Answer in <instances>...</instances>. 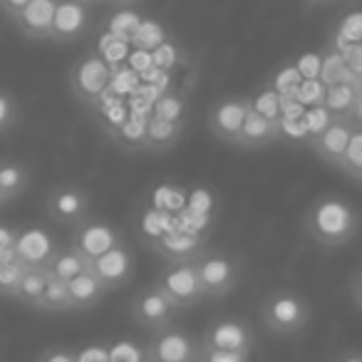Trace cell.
Instances as JSON below:
<instances>
[{
    "label": "cell",
    "mask_w": 362,
    "mask_h": 362,
    "mask_svg": "<svg viewBox=\"0 0 362 362\" xmlns=\"http://www.w3.org/2000/svg\"><path fill=\"white\" fill-rule=\"evenodd\" d=\"M362 228V214L340 194H320L303 216V233L313 246L337 251L355 241Z\"/></svg>",
    "instance_id": "6da1fadb"
},
{
    "label": "cell",
    "mask_w": 362,
    "mask_h": 362,
    "mask_svg": "<svg viewBox=\"0 0 362 362\" xmlns=\"http://www.w3.org/2000/svg\"><path fill=\"white\" fill-rule=\"evenodd\" d=\"M313 308L303 293L276 288L261 300V325L276 337H296L310 325Z\"/></svg>",
    "instance_id": "7a4b0ae2"
},
{
    "label": "cell",
    "mask_w": 362,
    "mask_h": 362,
    "mask_svg": "<svg viewBox=\"0 0 362 362\" xmlns=\"http://www.w3.org/2000/svg\"><path fill=\"white\" fill-rule=\"evenodd\" d=\"M112 82V67L100 52H85L80 55L70 67L67 75V87H70L72 97L82 102L85 107H95L97 102L105 97Z\"/></svg>",
    "instance_id": "3957f363"
},
{
    "label": "cell",
    "mask_w": 362,
    "mask_h": 362,
    "mask_svg": "<svg viewBox=\"0 0 362 362\" xmlns=\"http://www.w3.org/2000/svg\"><path fill=\"white\" fill-rule=\"evenodd\" d=\"M154 283L169 296V300L179 310H189V308L206 300L202 281H199L197 258H189V261H164V266L156 273Z\"/></svg>",
    "instance_id": "277c9868"
},
{
    "label": "cell",
    "mask_w": 362,
    "mask_h": 362,
    "mask_svg": "<svg viewBox=\"0 0 362 362\" xmlns=\"http://www.w3.org/2000/svg\"><path fill=\"white\" fill-rule=\"evenodd\" d=\"M197 271L202 281L204 296L209 298H226L241 286L243 266L233 253L226 251H206L204 248L197 256Z\"/></svg>",
    "instance_id": "5b68a950"
},
{
    "label": "cell",
    "mask_w": 362,
    "mask_h": 362,
    "mask_svg": "<svg viewBox=\"0 0 362 362\" xmlns=\"http://www.w3.org/2000/svg\"><path fill=\"white\" fill-rule=\"evenodd\" d=\"M202 337L192 335L179 325L151 332L144 347V362H199Z\"/></svg>",
    "instance_id": "8992f818"
},
{
    "label": "cell",
    "mask_w": 362,
    "mask_h": 362,
    "mask_svg": "<svg viewBox=\"0 0 362 362\" xmlns=\"http://www.w3.org/2000/svg\"><path fill=\"white\" fill-rule=\"evenodd\" d=\"M45 214L60 226H80L92 216V197L77 181H62L47 192Z\"/></svg>",
    "instance_id": "52a82bcc"
},
{
    "label": "cell",
    "mask_w": 362,
    "mask_h": 362,
    "mask_svg": "<svg viewBox=\"0 0 362 362\" xmlns=\"http://www.w3.org/2000/svg\"><path fill=\"white\" fill-rule=\"evenodd\" d=\"M251 110V97L248 95H223L209 107L206 127L214 139L221 144L236 146V139L241 134V127Z\"/></svg>",
    "instance_id": "ba28073f"
},
{
    "label": "cell",
    "mask_w": 362,
    "mask_h": 362,
    "mask_svg": "<svg viewBox=\"0 0 362 362\" xmlns=\"http://www.w3.org/2000/svg\"><path fill=\"white\" fill-rule=\"evenodd\" d=\"M129 313L139 327L156 332V330H164V327L176 325V317H179L181 310L169 300V296L156 283H149V286L141 288L134 296Z\"/></svg>",
    "instance_id": "9c48e42d"
},
{
    "label": "cell",
    "mask_w": 362,
    "mask_h": 362,
    "mask_svg": "<svg viewBox=\"0 0 362 362\" xmlns=\"http://www.w3.org/2000/svg\"><path fill=\"white\" fill-rule=\"evenodd\" d=\"M202 347H209V350L253 352L256 350V330H253V325L246 317H214L202 335Z\"/></svg>",
    "instance_id": "30bf717a"
},
{
    "label": "cell",
    "mask_w": 362,
    "mask_h": 362,
    "mask_svg": "<svg viewBox=\"0 0 362 362\" xmlns=\"http://www.w3.org/2000/svg\"><path fill=\"white\" fill-rule=\"evenodd\" d=\"M119 241H124L119 228L107 221V218H97V216H90L87 221H82L80 226H75L70 236V246L85 258L87 266H90L92 261H97L102 253L115 248Z\"/></svg>",
    "instance_id": "8fae6325"
},
{
    "label": "cell",
    "mask_w": 362,
    "mask_h": 362,
    "mask_svg": "<svg viewBox=\"0 0 362 362\" xmlns=\"http://www.w3.org/2000/svg\"><path fill=\"white\" fill-rule=\"evenodd\" d=\"M90 271L100 278L107 291H117V288L132 283V278H134V273H136V256L129 248V243L119 241L115 248L102 253L97 261H92Z\"/></svg>",
    "instance_id": "7c38bea8"
},
{
    "label": "cell",
    "mask_w": 362,
    "mask_h": 362,
    "mask_svg": "<svg viewBox=\"0 0 362 362\" xmlns=\"http://www.w3.org/2000/svg\"><path fill=\"white\" fill-rule=\"evenodd\" d=\"M92 28V11L90 6L80 0H57L55 21H52L50 42L55 45H70L87 35Z\"/></svg>",
    "instance_id": "4fadbf2b"
},
{
    "label": "cell",
    "mask_w": 362,
    "mask_h": 362,
    "mask_svg": "<svg viewBox=\"0 0 362 362\" xmlns=\"http://www.w3.org/2000/svg\"><path fill=\"white\" fill-rule=\"evenodd\" d=\"M57 248H60V243L47 228L37 226V223H28V226L18 228L13 253L23 266H47Z\"/></svg>",
    "instance_id": "5bb4252c"
},
{
    "label": "cell",
    "mask_w": 362,
    "mask_h": 362,
    "mask_svg": "<svg viewBox=\"0 0 362 362\" xmlns=\"http://www.w3.org/2000/svg\"><path fill=\"white\" fill-rule=\"evenodd\" d=\"M55 11H57V0H30L16 18H11V23L28 40L50 42Z\"/></svg>",
    "instance_id": "9a60e30c"
},
{
    "label": "cell",
    "mask_w": 362,
    "mask_h": 362,
    "mask_svg": "<svg viewBox=\"0 0 362 362\" xmlns=\"http://www.w3.org/2000/svg\"><path fill=\"white\" fill-rule=\"evenodd\" d=\"M352 129H355V124H352L350 119H335L330 127H325L320 134L313 136V139L308 141V146H310L313 154H315L322 164L335 166L337 169L347 144H350Z\"/></svg>",
    "instance_id": "2e32d148"
},
{
    "label": "cell",
    "mask_w": 362,
    "mask_h": 362,
    "mask_svg": "<svg viewBox=\"0 0 362 362\" xmlns=\"http://www.w3.org/2000/svg\"><path fill=\"white\" fill-rule=\"evenodd\" d=\"M276 141H281V122H271L258 115V112L248 110V117L241 127L236 146L256 151V149H266V146L276 144Z\"/></svg>",
    "instance_id": "e0dca14e"
},
{
    "label": "cell",
    "mask_w": 362,
    "mask_h": 362,
    "mask_svg": "<svg viewBox=\"0 0 362 362\" xmlns=\"http://www.w3.org/2000/svg\"><path fill=\"white\" fill-rule=\"evenodd\" d=\"M184 129H187V122H169L161 119V117L149 115L146 117V132H144V151H169L174 149L176 144L184 136Z\"/></svg>",
    "instance_id": "ac0fdd59"
},
{
    "label": "cell",
    "mask_w": 362,
    "mask_h": 362,
    "mask_svg": "<svg viewBox=\"0 0 362 362\" xmlns=\"http://www.w3.org/2000/svg\"><path fill=\"white\" fill-rule=\"evenodd\" d=\"M33 184V169L28 161L21 159H0V194L6 199V204H13L18 197L30 189Z\"/></svg>",
    "instance_id": "d6986e66"
},
{
    "label": "cell",
    "mask_w": 362,
    "mask_h": 362,
    "mask_svg": "<svg viewBox=\"0 0 362 362\" xmlns=\"http://www.w3.org/2000/svg\"><path fill=\"white\" fill-rule=\"evenodd\" d=\"M67 288H70L72 310H90V308L100 305V303L105 300L107 293H110L90 268L82 271L77 278H72V281L67 283Z\"/></svg>",
    "instance_id": "ffe728a7"
},
{
    "label": "cell",
    "mask_w": 362,
    "mask_h": 362,
    "mask_svg": "<svg viewBox=\"0 0 362 362\" xmlns=\"http://www.w3.org/2000/svg\"><path fill=\"white\" fill-rule=\"evenodd\" d=\"M202 251V241L189 233H166L156 243V253L161 256V261H189V258H197Z\"/></svg>",
    "instance_id": "44dd1931"
},
{
    "label": "cell",
    "mask_w": 362,
    "mask_h": 362,
    "mask_svg": "<svg viewBox=\"0 0 362 362\" xmlns=\"http://www.w3.org/2000/svg\"><path fill=\"white\" fill-rule=\"evenodd\" d=\"M47 278H50L47 266H25L23 281H21V286H18V293H16V300L23 303V305H28V308H35V310H40L42 293H45Z\"/></svg>",
    "instance_id": "7402d4cb"
},
{
    "label": "cell",
    "mask_w": 362,
    "mask_h": 362,
    "mask_svg": "<svg viewBox=\"0 0 362 362\" xmlns=\"http://www.w3.org/2000/svg\"><path fill=\"white\" fill-rule=\"evenodd\" d=\"M357 95H360V87L355 82H337V85L325 87V97H322V105L330 110L332 117L337 119H350V112L357 102Z\"/></svg>",
    "instance_id": "603a6c76"
},
{
    "label": "cell",
    "mask_w": 362,
    "mask_h": 362,
    "mask_svg": "<svg viewBox=\"0 0 362 362\" xmlns=\"http://www.w3.org/2000/svg\"><path fill=\"white\" fill-rule=\"evenodd\" d=\"M87 261L80 256V253L75 251V248L67 243V246H60L55 251V256L50 258V263H47V271L52 273L55 278H60V281H67L70 283L72 278H77L82 271H87Z\"/></svg>",
    "instance_id": "cb8c5ba5"
},
{
    "label": "cell",
    "mask_w": 362,
    "mask_h": 362,
    "mask_svg": "<svg viewBox=\"0 0 362 362\" xmlns=\"http://www.w3.org/2000/svg\"><path fill=\"white\" fill-rule=\"evenodd\" d=\"M317 80L325 87L337 85V82H355L357 75L347 67L345 55L335 50H325V55H320V75Z\"/></svg>",
    "instance_id": "d4e9b609"
},
{
    "label": "cell",
    "mask_w": 362,
    "mask_h": 362,
    "mask_svg": "<svg viewBox=\"0 0 362 362\" xmlns=\"http://www.w3.org/2000/svg\"><path fill=\"white\" fill-rule=\"evenodd\" d=\"M40 310H45V313H70L72 310L67 281H60V278H55L50 273V278H47V286H45V293H42Z\"/></svg>",
    "instance_id": "484cf974"
},
{
    "label": "cell",
    "mask_w": 362,
    "mask_h": 362,
    "mask_svg": "<svg viewBox=\"0 0 362 362\" xmlns=\"http://www.w3.org/2000/svg\"><path fill=\"white\" fill-rule=\"evenodd\" d=\"M154 117H161V119L169 122H187L189 117V95L187 92H171V95H164L154 102V110H151Z\"/></svg>",
    "instance_id": "4316f807"
},
{
    "label": "cell",
    "mask_w": 362,
    "mask_h": 362,
    "mask_svg": "<svg viewBox=\"0 0 362 362\" xmlns=\"http://www.w3.org/2000/svg\"><path fill=\"white\" fill-rule=\"evenodd\" d=\"M251 110L258 112V115L266 117V119H271V122H281V117H283V97L266 82V85H263L261 90L251 97Z\"/></svg>",
    "instance_id": "83f0119b"
},
{
    "label": "cell",
    "mask_w": 362,
    "mask_h": 362,
    "mask_svg": "<svg viewBox=\"0 0 362 362\" xmlns=\"http://www.w3.org/2000/svg\"><path fill=\"white\" fill-rule=\"evenodd\" d=\"M337 171L352 181H357V176L362 174V127L352 129L350 144H347L345 154H342L340 164H337Z\"/></svg>",
    "instance_id": "f1b7e54d"
},
{
    "label": "cell",
    "mask_w": 362,
    "mask_h": 362,
    "mask_svg": "<svg viewBox=\"0 0 362 362\" xmlns=\"http://www.w3.org/2000/svg\"><path fill=\"white\" fill-rule=\"evenodd\" d=\"M144 132L146 117H127V122L115 132V136L124 149H144Z\"/></svg>",
    "instance_id": "f546056e"
},
{
    "label": "cell",
    "mask_w": 362,
    "mask_h": 362,
    "mask_svg": "<svg viewBox=\"0 0 362 362\" xmlns=\"http://www.w3.org/2000/svg\"><path fill=\"white\" fill-rule=\"evenodd\" d=\"M303 80H305V77H303V72L298 70L296 65H283L281 70L276 72V77L268 82V85H271L273 90L283 97V100H293Z\"/></svg>",
    "instance_id": "4dcf8cb0"
},
{
    "label": "cell",
    "mask_w": 362,
    "mask_h": 362,
    "mask_svg": "<svg viewBox=\"0 0 362 362\" xmlns=\"http://www.w3.org/2000/svg\"><path fill=\"white\" fill-rule=\"evenodd\" d=\"M21 124V102L11 90L0 87V136Z\"/></svg>",
    "instance_id": "1f68e13d"
},
{
    "label": "cell",
    "mask_w": 362,
    "mask_h": 362,
    "mask_svg": "<svg viewBox=\"0 0 362 362\" xmlns=\"http://www.w3.org/2000/svg\"><path fill=\"white\" fill-rule=\"evenodd\" d=\"M23 273L25 266L21 261H11L0 266V298H8V300H16L18 286L23 281Z\"/></svg>",
    "instance_id": "d6a6232c"
},
{
    "label": "cell",
    "mask_w": 362,
    "mask_h": 362,
    "mask_svg": "<svg viewBox=\"0 0 362 362\" xmlns=\"http://www.w3.org/2000/svg\"><path fill=\"white\" fill-rule=\"evenodd\" d=\"M337 117L330 115V110H327L325 105H315V107H305V112H303V124H305V132L308 136H317L325 127H330L332 122H335Z\"/></svg>",
    "instance_id": "836d02e7"
},
{
    "label": "cell",
    "mask_w": 362,
    "mask_h": 362,
    "mask_svg": "<svg viewBox=\"0 0 362 362\" xmlns=\"http://www.w3.org/2000/svg\"><path fill=\"white\" fill-rule=\"evenodd\" d=\"M322 97H325V85H322L317 77H305L293 100L303 107H315V105H322Z\"/></svg>",
    "instance_id": "e575fe53"
},
{
    "label": "cell",
    "mask_w": 362,
    "mask_h": 362,
    "mask_svg": "<svg viewBox=\"0 0 362 362\" xmlns=\"http://www.w3.org/2000/svg\"><path fill=\"white\" fill-rule=\"evenodd\" d=\"M132 40H134L136 45H144V47H149V50H156V47L164 42V30H161L159 23L146 21L136 28V33L132 35Z\"/></svg>",
    "instance_id": "d590c367"
},
{
    "label": "cell",
    "mask_w": 362,
    "mask_h": 362,
    "mask_svg": "<svg viewBox=\"0 0 362 362\" xmlns=\"http://www.w3.org/2000/svg\"><path fill=\"white\" fill-rule=\"evenodd\" d=\"M199 362H253V360H251V352L209 350V347H202V360Z\"/></svg>",
    "instance_id": "8d00e7d4"
},
{
    "label": "cell",
    "mask_w": 362,
    "mask_h": 362,
    "mask_svg": "<svg viewBox=\"0 0 362 362\" xmlns=\"http://www.w3.org/2000/svg\"><path fill=\"white\" fill-rule=\"evenodd\" d=\"M37 362H77V352L70 347H50L37 357Z\"/></svg>",
    "instance_id": "74e56055"
},
{
    "label": "cell",
    "mask_w": 362,
    "mask_h": 362,
    "mask_svg": "<svg viewBox=\"0 0 362 362\" xmlns=\"http://www.w3.org/2000/svg\"><path fill=\"white\" fill-rule=\"evenodd\" d=\"M347 293H350L352 305H355L357 310H362V266L350 276V283H347Z\"/></svg>",
    "instance_id": "f35d334b"
},
{
    "label": "cell",
    "mask_w": 362,
    "mask_h": 362,
    "mask_svg": "<svg viewBox=\"0 0 362 362\" xmlns=\"http://www.w3.org/2000/svg\"><path fill=\"white\" fill-rule=\"evenodd\" d=\"M18 238V226H8V223H0V251H13Z\"/></svg>",
    "instance_id": "ab89813d"
},
{
    "label": "cell",
    "mask_w": 362,
    "mask_h": 362,
    "mask_svg": "<svg viewBox=\"0 0 362 362\" xmlns=\"http://www.w3.org/2000/svg\"><path fill=\"white\" fill-rule=\"evenodd\" d=\"M28 3H30V0H0V11H3V16L11 21V18H16Z\"/></svg>",
    "instance_id": "60d3db41"
},
{
    "label": "cell",
    "mask_w": 362,
    "mask_h": 362,
    "mask_svg": "<svg viewBox=\"0 0 362 362\" xmlns=\"http://www.w3.org/2000/svg\"><path fill=\"white\" fill-rule=\"evenodd\" d=\"M345 62L355 75H360L362 72V45H352L350 55H345Z\"/></svg>",
    "instance_id": "b9f144b4"
},
{
    "label": "cell",
    "mask_w": 362,
    "mask_h": 362,
    "mask_svg": "<svg viewBox=\"0 0 362 362\" xmlns=\"http://www.w3.org/2000/svg\"><path fill=\"white\" fill-rule=\"evenodd\" d=\"M330 362H362V350H355V347H347V350L335 352Z\"/></svg>",
    "instance_id": "7bdbcfd3"
},
{
    "label": "cell",
    "mask_w": 362,
    "mask_h": 362,
    "mask_svg": "<svg viewBox=\"0 0 362 362\" xmlns=\"http://www.w3.org/2000/svg\"><path fill=\"white\" fill-rule=\"evenodd\" d=\"M350 122L355 127H362V92L357 95V102H355V107H352V112H350Z\"/></svg>",
    "instance_id": "ee69618b"
},
{
    "label": "cell",
    "mask_w": 362,
    "mask_h": 362,
    "mask_svg": "<svg viewBox=\"0 0 362 362\" xmlns=\"http://www.w3.org/2000/svg\"><path fill=\"white\" fill-rule=\"evenodd\" d=\"M110 3H115V6H122V8H134V6H139L141 0H110Z\"/></svg>",
    "instance_id": "f6af8a7d"
},
{
    "label": "cell",
    "mask_w": 362,
    "mask_h": 362,
    "mask_svg": "<svg viewBox=\"0 0 362 362\" xmlns=\"http://www.w3.org/2000/svg\"><path fill=\"white\" fill-rule=\"evenodd\" d=\"M303 3H305V6H325V3H332V0H303Z\"/></svg>",
    "instance_id": "bcb514c9"
},
{
    "label": "cell",
    "mask_w": 362,
    "mask_h": 362,
    "mask_svg": "<svg viewBox=\"0 0 362 362\" xmlns=\"http://www.w3.org/2000/svg\"><path fill=\"white\" fill-rule=\"evenodd\" d=\"M80 3H85V6H97V3H110V0H80Z\"/></svg>",
    "instance_id": "7dc6e473"
},
{
    "label": "cell",
    "mask_w": 362,
    "mask_h": 362,
    "mask_svg": "<svg viewBox=\"0 0 362 362\" xmlns=\"http://www.w3.org/2000/svg\"><path fill=\"white\" fill-rule=\"evenodd\" d=\"M357 87H360V92H362V72L357 75Z\"/></svg>",
    "instance_id": "c3c4849f"
},
{
    "label": "cell",
    "mask_w": 362,
    "mask_h": 362,
    "mask_svg": "<svg viewBox=\"0 0 362 362\" xmlns=\"http://www.w3.org/2000/svg\"><path fill=\"white\" fill-rule=\"evenodd\" d=\"M0 206H6V199H3V194H0Z\"/></svg>",
    "instance_id": "681fc988"
},
{
    "label": "cell",
    "mask_w": 362,
    "mask_h": 362,
    "mask_svg": "<svg viewBox=\"0 0 362 362\" xmlns=\"http://www.w3.org/2000/svg\"><path fill=\"white\" fill-rule=\"evenodd\" d=\"M357 184H360V187H362V174H360V176H357Z\"/></svg>",
    "instance_id": "f907efd6"
},
{
    "label": "cell",
    "mask_w": 362,
    "mask_h": 362,
    "mask_svg": "<svg viewBox=\"0 0 362 362\" xmlns=\"http://www.w3.org/2000/svg\"><path fill=\"white\" fill-rule=\"evenodd\" d=\"M141 362H144V360H141Z\"/></svg>",
    "instance_id": "816d5d0a"
}]
</instances>
